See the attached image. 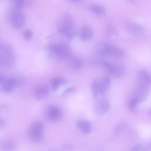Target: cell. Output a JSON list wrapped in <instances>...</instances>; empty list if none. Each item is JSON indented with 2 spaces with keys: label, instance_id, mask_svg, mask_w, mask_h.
Masks as SVG:
<instances>
[{
  "label": "cell",
  "instance_id": "7a4b0ae2",
  "mask_svg": "<svg viewBox=\"0 0 151 151\" xmlns=\"http://www.w3.org/2000/svg\"><path fill=\"white\" fill-rule=\"evenodd\" d=\"M7 18L11 25L17 29L22 27L25 21V16L22 9L13 6L8 12Z\"/></svg>",
  "mask_w": 151,
  "mask_h": 151
},
{
  "label": "cell",
  "instance_id": "ba28073f",
  "mask_svg": "<svg viewBox=\"0 0 151 151\" xmlns=\"http://www.w3.org/2000/svg\"><path fill=\"white\" fill-rule=\"evenodd\" d=\"M110 108L108 100L105 97L99 99L96 102L94 106V110L97 115H103L107 113Z\"/></svg>",
  "mask_w": 151,
  "mask_h": 151
},
{
  "label": "cell",
  "instance_id": "d6a6232c",
  "mask_svg": "<svg viewBox=\"0 0 151 151\" xmlns=\"http://www.w3.org/2000/svg\"><path fill=\"white\" fill-rule=\"evenodd\" d=\"M130 2H131L132 3H135V0H127Z\"/></svg>",
  "mask_w": 151,
  "mask_h": 151
},
{
  "label": "cell",
  "instance_id": "7402d4cb",
  "mask_svg": "<svg viewBox=\"0 0 151 151\" xmlns=\"http://www.w3.org/2000/svg\"><path fill=\"white\" fill-rule=\"evenodd\" d=\"M100 63L104 71L109 75L113 76V70L112 64L103 59L101 60Z\"/></svg>",
  "mask_w": 151,
  "mask_h": 151
},
{
  "label": "cell",
  "instance_id": "4dcf8cb0",
  "mask_svg": "<svg viewBox=\"0 0 151 151\" xmlns=\"http://www.w3.org/2000/svg\"><path fill=\"white\" fill-rule=\"evenodd\" d=\"M5 122L4 120L1 119L0 121V127H3L5 125Z\"/></svg>",
  "mask_w": 151,
  "mask_h": 151
},
{
  "label": "cell",
  "instance_id": "d4e9b609",
  "mask_svg": "<svg viewBox=\"0 0 151 151\" xmlns=\"http://www.w3.org/2000/svg\"><path fill=\"white\" fill-rule=\"evenodd\" d=\"M139 103V101L134 96L130 99L128 102L129 108L131 110L134 109Z\"/></svg>",
  "mask_w": 151,
  "mask_h": 151
},
{
  "label": "cell",
  "instance_id": "484cf974",
  "mask_svg": "<svg viewBox=\"0 0 151 151\" xmlns=\"http://www.w3.org/2000/svg\"><path fill=\"white\" fill-rule=\"evenodd\" d=\"M127 126L126 123L124 122H122L118 124L115 127L114 130L115 133L118 134L123 131Z\"/></svg>",
  "mask_w": 151,
  "mask_h": 151
},
{
  "label": "cell",
  "instance_id": "603a6c76",
  "mask_svg": "<svg viewBox=\"0 0 151 151\" xmlns=\"http://www.w3.org/2000/svg\"><path fill=\"white\" fill-rule=\"evenodd\" d=\"M91 90L92 94L94 98L98 97L99 93V81L95 80L93 82L91 85Z\"/></svg>",
  "mask_w": 151,
  "mask_h": 151
},
{
  "label": "cell",
  "instance_id": "1f68e13d",
  "mask_svg": "<svg viewBox=\"0 0 151 151\" xmlns=\"http://www.w3.org/2000/svg\"><path fill=\"white\" fill-rule=\"evenodd\" d=\"M71 2L74 3L79 2L83 1V0H68Z\"/></svg>",
  "mask_w": 151,
  "mask_h": 151
},
{
  "label": "cell",
  "instance_id": "3957f363",
  "mask_svg": "<svg viewBox=\"0 0 151 151\" xmlns=\"http://www.w3.org/2000/svg\"><path fill=\"white\" fill-rule=\"evenodd\" d=\"M44 131L43 123L39 121H35L29 126L27 130V135L32 141L36 143H40L44 140Z\"/></svg>",
  "mask_w": 151,
  "mask_h": 151
},
{
  "label": "cell",
  "instance_id": "52a82bcc",
  "mask_svg": "<svg viewBox=\"0 0 151 151\" xmlns=\"http://www.w3.org/2000/svg\"><path fill=\"white\" fill-rule=\"evenodd\" d=\"M45 115L47 119L50 122H57L62 117L63 112L58 106L52 105L48 107L45 110Z\"/></svg>",
  "mask_w": 151,
  "mask_h": 151
},
{
  "label": "cell",
  "instance_id": "5b68a950",
  "mask_svg": "<svg viewBox=\"0 0 151 151\" xmlns=\"http://www.w3.org/2000/svg\"><path fill=\"white\" fill-rule=\"evenodd\" d=\"M50 50L53 54L59 58L68 59L71 55L70 47L65 43L59 42L52 45Z\"/></svg>",
  "mask_w": 151,
  "mask_h": 151
},
{
  "label": "cell",
  "instance_id": "e575fe53",
  "mask_svg": "<svg viewBox=\"0 0 151 151\" xmlns=\"http://www.w3.org/2000/svg\"><path fill=\"white\" fill-rule=\"evenodd\" d=\"M150 146L151 147V141L150 142Z\"/></svg>",
  "mask_w": 151,
  "mask_h": 151
},
{
  "label": "cell",
  "instance_id": "7c38bea8",
  "mask_svg": "<svg viewBox=\"0 0 151 151\" xmlns=\"http://www.w3.org/2000/svg\"><path fill=\"white\" fill-rule=\"evenodd\" d=\"M80 38L83 41H89L92 39L93 36V32L90 27L85 25L82 27L79 32Z\"/></svg>",
  "mask_w": 151,
  "mask_h": 151
},
{
  "label": "cell",
  "instance_id": "d6986e66",
  "mask_svg": "<svg viewBox=\"0 0 151 151\" xmlns=\"http://www.w3.org/2000/svg\"><path fill=\"white\" fill-rule=\"evenodd\" d=\"M112 65L113 70V76L117 78L122 76L125 72L124 66L119 63H114Z\"/></svg>",
  "mask_w": 151,
  "mask_h": 151
},
{
  "label": "cell",
  "instance_id": "4fadbf2b",
  "mask_svg": "<svg viewBox=\"0 0 151 151\" xmlns=\"http://www.w3.org/2000/svg\"><path fill=\"white\" fill-rule=\"evenodd\" d=\"M75 124L78 128L85 134H89L92 131V125L89 121L85 120H78L76 121Z\"/></svg>",
  "mask_w": 151,
  "mask_h": 151
},
{
  "label": "cell",
  "instance_id": "ffe728a7",
  "mask_svg": "<svg viewBox=\"0 0 151 151\" xmlns=\"http://www.w3.org/2000/svg\"><path fill=\"white\" fill-rule=\"evenodd\" d=\"M68 59L70 65L73 69L78 70L81 68L82 63L79 58L76 56L71 55Z\"/></svg>",
  "mask_w": 151,
  "mask_h": 151
},
{
  "label": "cell",
  "instance_id": "2e32d148",
  "mask_svg": "<svg viewBox=\"0 0 151 151\" xmlns=\"http://www.w3.org/2000/svg\"><path fill=\"white\" fill-rule=\"evenodd\" d=\"M124 52L122 49L109 45L107 50V56L116 58H120L124 56Z\"/></svg>",
  "mask_w": 151,
  "mask_h": 151
},
{
  "label": "cell",
  "instance_id": "ac0fdd59",
  "mask_svg": "<svg viewBox=\"0 0 151 151\" xmlns=\"http://www.w3.org/2000/svg\"><path fill=\"white\" fill-rule=\"evenodd\" d=\"M16 147L15 142L12 140L6 139L2 141L0 144V148L3 150H12Z\"/></svg>",
  "mask_w": 151,
  "mask_h": 151
},
{
  "label": "cell",
  "instance_id": "e0dca14e",
  "mask_svg": "<svg viewBox=\"0 0 151 151\" xmlns=\"http://www.w3.org/2000/svg\"><path fill=\"white\" fill-rule=\"evenodd\" d=\"M88 8L91 12L98 16H104L106 14V10L104 7L100 4H91L89 5Z\"/></svg>",
  "mask_w": 151,
  "mask_h": 151
},
{
  "label": "cell",
  "instance_id": "cb8c5ba5",
  "mask_svg": "<svg viewBox=\"0 0 151 151\" xmlns=\"http://www.w3.org/2000/svg\"><path fill=\"white\" fill-rule=\"evenodd\" d=\"M105 33L108 37H110L112 35H117L118 32L116 28L113 25L109 24L106 27Z\"/></svg>",
  "mask_w": 151,
  "mask_h": 151
},
{
  "label": "cell",
  "instance_id": "30bf717a",
  "mask_svg": "<svg viewBox=\"0 0 151 151\" xmlns=\"http://www.w3.org/2000/svg\"><path fill=\"white\" fill-rule=\"evenodd\" d=\"M50 92L49 88L45 85H40L36 87L33 91L34 97L38 100L44 99L49 94Z\"/></svg>",
  "mask_w": 151,
  "mask_h": 151
},
{
  "label": "cell",
  "instance_id": "5bb4252c",
  "mask_svg": "<svg viewBox=\"0 0 151 151\" xmlns=\"http://www.w3.org/2000/svg\"><path fill=\"white\" fill-rule=\"evenodd\" d=\"M111 84L110 78L107 76H103L99 82V94H105L109 89Z\"/></svg>",
  "mask_w": 151,
  "mask_h": 151
},
{
  "label": "cell",
  "instance_id": "8fae6325",
  "mask_svg": "<svg viewBox=\"0 0 151 151\" xmlns=\"http://www.w3.org/2000/svg\"><path fill=\"white\" fill-rule=\"evenodd\" d=\"M149 88L137 84L134 89V96L137 98L139 102L144 101L147 97Z\"/></svg>",
  "mask_w": 151,
  "mask_h": 151
},
{
  "label": "cell",
  "instance_id": "83f0119b",
  "mask_svg": "<svg viewBox=\"0 0 151 151\" xmlns=\"http://www.w3.org/2000/svg\"><path fill=\"white\" fill-rule=\"evenodd\" d=\"M32 32L29 29L25 30L23 33V36L24 38L27 40L31 39L32 36Z\"/></svg>",
  "mask_w": 151,
  "mask_h": 151
},
{
  "label": "cell",
  "instance_id": "4316f807",
  "mask_svg": "<svg viewBox=\"0 0 151 151\" xmlns=\"http://www.w3.org/2000/svg\"><path fill=\"white\" fill-rule=\"evenodd\" d=\"M12 4V6L22 9L25 4L24 0H10Z\"/></svg>",
  "mask_w": 151,
  "mask_h": 151
},
{
  "label": "cell",
  "instance_id": "9a60e30c",
  "mask_svg": "<svg viewBox=\"0 0 151 151\" xmlns=\"http://www.w3.org/2000/svg\"><path fill=\"white\" fill-rule=\"evenodd\" d=\"M127 29L129 32L134 36H139L144 32V29L141 25L135 23H129Z\"/></svg>",
  "mask_w": 151,
  "mask_h": 151
},
{
  "label": "cell",
  "instance_id": "f1b7e54d",
  "mask_svg": "<svg viewBox=\"0 0 151 151\" xmlns=\"http://www.w3.org/2000/svg\"><path fill=\"white\" fill-rule=\"evenodd\" d=\"M147 148L144 146L141 145H137L132 147L131 151H146Z\"/></svg>",
  "mask_w": 151,
  "mask_h": 151
},
{
  "label": "cell",
  "instance_id": "f546056e",
  "mask_svg": "<svg viewBox=\"0 0 151 151\" xmlns=\"http://www.w3.org/2000/svg\"><path fill=\"white\" fill-rule=\"evenodd\" d=\"M76 90V88L74 87H69L65 90L63 93V96L65 95L68 93L75 92Z\"/></svg>",
  "mask_w": 151,
  "mask_h": 151
},
{
  "label": "cell",
  "instance_id": "44dd1931",
  "mask_svg": "<svg viewBox=\"0 0 151 151\" xmlns=\"http://www.w3.org/2000/svg\"><path fill=\"white\" fill-rule=\"evenodd\" d=\"M66 81L63 78L57 77L53 78L51 82V86L54 91H56L61 86L65 84Z\"/></svg>",
  "mask_w": 151,
  "mask_h": 151
},
{
  "label": "cell",
  "instance_id": "9c48e42d",
  "mask_svg": "<svg viewBox=\"0 0 151 151\" xmlns=\"http://www.w3.org/2000/svg\"><path fill=\"white\" fill-rule=\"evenodd\" d=\"M138 84L149 88L151 85V76L146 71L141 70L137 73Z\"/></svg>",
  "mask_w": 151,
  "mask_h": 151
},
{
  "label": "cell",
  "instance_id": "8992f818",
  "mask_svg": "<svg viewBox=\"0 0 151 151\" xmlns=\"http://www.w3.org/2000/svg\"><path fill=\"white\" fill-rule=\"evenodd\" d=\"M17 84L16 80L13 77H6L3 75L0 76L1 90L5 93L12 92L14 89Z\"/></svg>",
  "mask_w": 151,
  "mask_h": 151
},
{
  "label": "cell",
  "instance_id": "6da1fadb",
  "mask_svg": "<svg viewBox=\"0 0 151 151\" xmlns=\"http://www.w3.org/2000/svg\"><path fill=\"white\" fill-rule=\"evenodd\" d=\"M57 29L59 33L68 39H71L75 36L76 29L73 18L68 13L62 14L58 19Z\"/></svg>",
  "mask_w": 151,
  "mask_h": 151
},
{
  "label": "cell",
  "instance_id": "836d02e7",
  "mask_svg": "<svg viewBox=\"0 0 151 151\" xmlns=\"http://www.w3.org/2000/svg\"><path fill=\"white\" fill-rule=\"evenodd\" d=\"M149 113H150V116H151V109Z\"/></svg>",
  "mask_w": 151,
  "mask_h": 151
},
{
  "label": "cell",
  "instance_id": "277c9868",
  "mask_svg": "<svg viewBox=\"0 0 151 151\" xmlns=\"http://www.w3.org/2000/svg\"><path fill=\"white\" fill-rule=\"evenodd\" d=\"M13 49L9 44L2 42L0 46V62L3 67H10L13 64L14 56Z\"/></svg>",
  "mask_w": 151,
  "mask_h": 151
}]
</instances>
